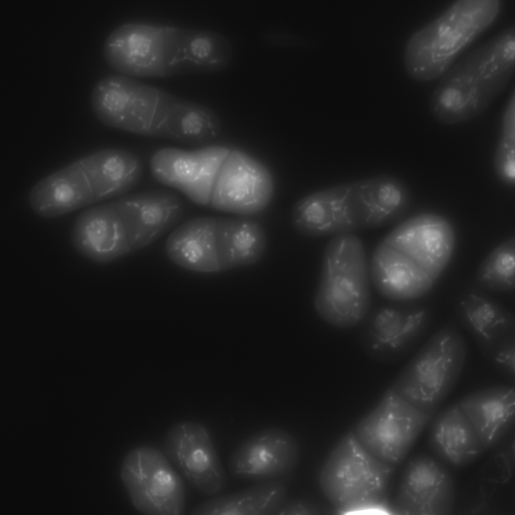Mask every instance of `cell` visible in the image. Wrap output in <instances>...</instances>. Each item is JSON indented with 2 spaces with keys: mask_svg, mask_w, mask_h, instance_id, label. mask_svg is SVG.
<instances>
[{
  "mask_svg": "<svg viewBox=\"0 0 515 515\" xmlns=\"http://www.w3.org/2000/svg\"><path fill=\"white\" fill-rule=\"evenodd\" d=\"M493 166L496 176L504 185L515 183V95L513 91L504 110L501 132L495 151Z\"/></svg>",
  "mask_w": 515,
  "mask_h": 515,
  "instance_id": "f1b7e54d",
  "label": "cell"
},
{
  "mask_svg": "<svg viewBox=\"0 0 515 515\" xmlns=\"http://www.w3.org/2000/svg\"><path fill=\"white\" fill-rule=\"evenodd\" d=\"M314 507L309 502L300 499L286 500L276 515H309L315 513Z\"/></svg>",
  "mask_w": 515,
  "mask_h": 515,
  "instance_id": "4dcf8cb0",
  "label": "cell"
},
{
  "mask_svg": "<svg viewBox=\"0 0 515 515\" xmlns=\"http://www.w3.org/2000/svg\"><path fill=\"white\" fill-rule=\"evenodd\" d=\"M266 246L263 227L249 216H202L175 227L166 239L165 251L182 268L214 273L257 263Z\"/></svg>",
  "mask_w": 515,
  "mask_h": 515,
  "instance_id": "3957f363",
  "label": "cell"
},
{
  "mask_svg": "<svg viewBox=\"0 0 515 515\" xmlns=\"http://www.w3.org/2000/svg\"><path fill=\"white\" fill-rule=\"evenodd\" d=\"M143 174L142 161L134 153L119 148L102 149L38 182L29 192V205L40 217H57L125 195Z\"/></svg>",
  "mask_w": 515,
  "mask_h": 515,
  "instance_id": "6da1fadb",
  "label": "cell"
},
{
  "mask_svg": "<svg viewBox=\"0 0 515 515\" xmlns=\"http://www.w3.org/2000/svg\"><path fill=\"white\" fill-rule=\"evenodd\" d=\"M221 130L217 114L210 107L178 97L149 136L166 138L183 144L211 145Z\"/></svg>",
  "mask_w": 515,
  "mask_h": 515,
  "instance_id": "d4e9b609",
  "label": "cell"
},
{
  "mask_svg": "<svg viewBox=\"0 0 515 515\" xmlns=\"http://www.w3.org/2000/svg\"><path fill=\"white\" fill-rule=\"evenodd\" d=\"M456 314L483 356L515 335L514 315L480 290L464 292L457 302Z\"/></svg>",
  "mask_w": 515,
  "mask_h": 515,
  "instance_id": "7402d4cb",
  "label": "cell"
},
{
  "mask_svg": "<svg viewBox=\"0 0 515 515\" xmlns=\"http://www.w3.org/2000/svg\"><path fill=\"white\" fill-rule=\"evenodd\" d=\"M369 264L354 233L333 236L322 257L314 306L327 324L349 328L360 324L371 305Z\"/></svg>",
  "mask_w": 515,
  "mask_h": 515,
  "instance_id": "5b68a950",
  "label": "cell"
},
{
  "mask_svg": "<svg viewBox=\"0 0 515 515\" xmlns=\"http://www.w3.org/2000/svg\"><path fill=\"white\" fill-rule=\"evenodd\" d=\"M300 456L299 444L289 431L271 426L256 432L232 452L227 463L234 478L262 481L277 479L292 472Z\"/></svg>",
  "mask_w": 515,
  "mask_h": 515,
  "instance_id": "ac0fdd59",
  "label": "cell"
},
{
  "mask_svg": "<svg viewBox=\"0 0 515 515\" xmlns=\"http://www.w3.org/2000/svg\"><path fill=\"white\" fill-rule=\"evenodd\" d=\"M395 467L372 456L360 444L353 431H350L324 463L320 486L340 514L390 513L388 489Z\"/></svg>",
  "mask_w": 515,
  "mask_h": 515,
  "instance_id": "8992f818",
  "label": "cell"
},
{
  "mask_svg": "<svg viewBox=\"0 0 515 515\" xmlns=\"http://www.w3.org/2000/svg\"><path fill=\"white\" fill-rule=\"evenodd\" d=\"M383 240L412 259L436 281L452 256L455 233L445 217L423 213L400 223Z\"/></svg>",
  "mask_w": 515,
  "mask_h": 515,
  "instance_id": "d6986e66",
  "label": "cell"
},
{
  "mask_svg": "<svg viewBox=\"0 0 515 515\" xmlns=\"http://www.w3.org/2000/svg\"><path fill=\"white\" fill-rule=\"evenodd\" d=\"M453 477L436 456L421 453L405 465L390 513L400 515H450L455 504Z\"/></svg>",
  "mask_w": 515,
  "mask_h": 515,
  "instance_id": "9a60e30c",
  "label": "cell"
},
{
  "mask_svg": "<svg viewBox=\"0 0 515 515\" xmlns=\"http://www.w3.org/2000/svg\"><path fill=\"white\" fill-rule=\"evenodd\" d=\"M230 148L212 144L194 150L162 148L152 156L150 171L158 182L208 207L217 176Z\"/></svg>",
  "mask_w": 515,
  "mask_h": 515,
  "instance_id": "2e32d148",
  "label": "cell"
},
{
  "mask_svg": "<svg viewBox=\"0 0 515 515\" xmlns=\"http://www.w3.org/2000/svg\"><path fill=\"white\" fill-rule=\"evenodd\" d=\"M117 214L114 201L82 211L71 230L73 248L83 257L100 264L126 256L117 227Z\"/></svg>",
  "mask_w": 515,
  "mask_h": 515,
  "instance_id": "603a6c76",
  "label": "cell"
},
{
  "mask_svg": "<svg viewBox=\"0 0 515 515\" xmlns=\"http://www.w3.org/2000/svg\"><path fill=\"white\" fill-rule=\"evenodd\" d=\"M499 0H458L407 41L403 61L412 79L421 82L441 77L459 54L495 21Z\"/></svg>",
  "mask_w": 515,
  "mask_h": 515,
  "instance_id": "277c9868",
  "label": "cell"
},
{
  "mask_svg": "<svg viewBox=\"0 0 515 515\" xmlns=\"http://www.w3.org/2000/svg\"><path fill=\"white\" fill-rule=\"evenodd\" d=\"M459 402L484 450L495 446L514 424L513 385H498L477 390L466 394Z\"/></svg>",
  "mask_w": 515,
  "mask_h": 515,
  "instance_id": "cb8c5ba5",
  "label": "cell"
},
{
  "mask_svg": "<svg viewBox=\"0 0 515 515\" xmlns=\"http://www.w3.org/2000/svg\"><path fill=\"white\" fill-rule=\"evenodd\" d=\"M123 485L133 506L149 515L184 513L186 489L182 478L165 454L150 446L129 451L120 469Z\"/></svg>",
  "mask_w": 515,
  "mask_h": 515,
  "instance_id": "9c48e42d",
  "label": "cell"
},
{
  "mask_svg": "<svg viewBox=\"0 0 515 515\" xmlns=\"http://www.w3.org/2000/svg\"><path fill=\"white\" fill-rule=\"evenodd\" d=\"M279 479L259 481L240 490L216 496L192 508L193 515H276L287 500Z\"/></svg>",
  "mask_w": 515,
  "mask_h": 515,
  "instance_id": "484cf974",
  "label": "cell"
},
{
  "mask_svg": "<svg viewBox=\"0 0 515 515\" xmlns=\"http://www.w3.org/2000/svg\"><path fill=\"white\" fill-rule=\"evenodd\" d=\"M484 356L497 371L514 382L515 335L500 342Z\"/></svg>",
  "mask_w": 515,
  "mask_h": 515,
  "instance_id": "f546056e",
  "label": "cell"
},
{
  "mask_svg": "<svg viewBox=\"0 0 515 515\" xmlns=\"http://www.w3.org/2000/svg\"><path fill=\"white\" fill-rule=\"evenodd\" d=\"M191 28L143 22L122 24L103 45L104 58L130 77H164L193 72L188 58Z\"/></svg>",
  "mask_w": 515,
  "mask_h": 515,
  "instance_id": "52a82bcc",
  "label": "cell"
},
{
  "mask_svg": "<svg viewBox=\"0 0 515 515\" xmlns=\"http://www.w3.org/2000/svg\"><path fill=\"white\" fill-rule=\"evenodd\" d=\"M432 321L430 310L413 301L389 300L371 306L360 323L361 347L377 362H396L417 346L428 330Z\"/></svg>",
  "mask_w": 515,
  "mask_h": 515,
  "instance_id": "8fae6325",
  "label": "cell"
},
{
  "mask_svg": "<svg viewBox=\"0 0 515 515\" xmlns=\"http://www.w3.org/2000/svg\"><path fill=\"white\" fill-rule=\"evenodd\" d=\"M369 270L374 287L389 300L414 301L428 292L436 281L412 259L383 240L372 254Z\"/></svg>",
  "mask_w": 515,
  "mask_h": 515,
  "instance_id": "ffe728a7",
  "label": "cell"
},
{
  "mask_svg": "<svg viewBox=\"0 0 515 515\" xmlns=\"http://www.w3.org/2000/svg\"><path fill=\"white\" fill-rule=\"evenodd\" d=\"M428 444L435 456L454 467H464L484 451L478 434L459 400L433 416Z\"/></svg>",
  "mask_w": 515,
  "mask_h": 515,
  "instance_id": "44dd1931",
  "label": "cell"
},
{
  "mask_svg": "<svg viewBox=\"0 0 515 515\" xmlns=\"http://www.w3.org/2000/svg\"><path fill=\"white\" fill-rule=\"evenodd\" d=\"M466 357L464 336L455 323H448L421 346L389 387L433 417L458 381Z\"/></svg>",
  "mask_w": 515,
  "mask_h": 515,
  "instance_id": "ba28073f",
  "label": "cell"
},
{
  "mask_svg": "<svg viewBox=\"0 0 515 515\" xmlns=\"http://www.w3.org/2000/svg\"><path fill=\"white\" fill-rule=\"evenodd\" d=\"M163 448L169 460L199 492L213 496L224 490V469L210 434L202 424L194 421L175 424L165 437Z\"/></svg>",
  "mask_w": 515,
  "mask_h": 515,
  "instance_id": "e0dca14e",
  "label": "cell"
},
{
  "mask_svg": "<svg viewBox=\"0 0 515 515\" xmlns=\"http://www.w3.org/2000/svg\"><path fill=\"white\" fill-rule=\"evenodd\" d=\"M168 92L121 74L108 75L93 88L90 103L104 124L149 136L154 115Z\"/></svg>",
  "mask_w": 515,
  "mask_h": 515,
  "instance_id": "7c38bea8",
  "label": "cell"
},
{
  "mask_svg": "<svg viewBox=\"0 0 515 515\" xmlns=\"http://www.w3.org/2000/svg\"><path fill=\"white\" fill-rule=\"evenodd\" d=\"M365 210L364 189L357 180L303 197L293 206L291 221L303 235L334 236L363 229Z\"/></svg>",
  "mask_w": 515,
  "mask_h": 515,
  "instance_id": "4fadbf2b",
  "label": "cell"
},
{
  "mask_svg": "<svg viewBox=\"0 0 515 515\" xmlns=\"http://www.w3.org/2000/svg\"><path fill=\"white\" fill-rule=\"evenodd\" d=\"M274 182L269 169L246 152L230 147L213 187L209 208L250 216L271 203Z\"/></svg>",
  "mask_w": 515,
  "mask_h": 515,
  "instance_id": "5bb4252c",
  "label": "cell"
},
{
  "mask_svg": "<svg viewBox=\"0 0 515 515\" xmlns=\"http://www.w3.org/2000/svg\"><path fill=\"white\" fill-rule=\"evenodd\" d=\"M233 47L223 34L211 30L192 29L188 44V56L195 72L222 71L230 64Z\"/></svg>",
  "mask_w": 515,
  "mask_h": 515,
  "instance_id": "4316f807",
  "label": "cell"
},
{
  "mask_svg": "<svg viewBox=\"0 0 515 515\" xmlns=\"http://www.w3.org/2000/svg\"><path fill=\"white\" fill-rule=\"evenodd\" d=\"M432 418L389 387L353 432L370 454L396 466L406 458Z\"/></svg>",
  "mask_w": 515,
  "mask_h": 515,
  "instance_id": "30bf717a",
  "label": "cell"
},
{
  "mask_svg": "<svg viewBox=\"0 0 515 515\" xmlns=\"http://www.w3.org/2000/svg\"><path fill=\"white\" fill-rule=\"evenodd\" d=\"M515 70V28L510 26L470 51L441 77L430 100L433 117L446 125L482 114L505 89Z\"/></svg>",
  "mask_w": 515,
  "mask_h": 515,
  "instance_id": "7a4b0ae2",
  "label": "cell"
},
{
  "mask_svg": "<svg viewBox=\"0 0 515 515\" xmlns=\"http://www.w3.org/2000/svg\"><path fill=\"white\" fill-rule=\"evenodd\" d=\"M483 289L494 292L510 291L515 287V239L510 237L494 248L484 259L476 273Z\"/></svg>",
  "mask_w": 515,
  "mask_h": 515,
  "instance_id": "83f0119b",
  "label": "cell"
}]
</instances>
